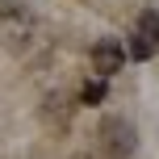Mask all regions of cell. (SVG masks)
Here are the masks:
<instances>
[{
	"label": "cell",
	"instance_id": "obj_2",
	"mask_svg": "<svg viewBox=\"0 0 159 159\" xmlns=\"http://www.w3.org/2000/svg\"><path fill=\"white\" fill-rule=\"evenodd\" d=\"M96 134H101V151L109 159H130L134 147H138V130H134V121H126V117H105Z\"/></svg>",
	"mask_w": 159,
	"mask_h": 159
},
{
	"label": "cell",
	"instance_id": "obj_6",
	"mask_svg": "<svg viewBox=\"0 0 159 159\" xmlns=\"http://www.w3.org/2000/svg\"><path fill=\"white\" fill-rule=\"evenodd\" d=\"M46 113H50L55 121H67V105L59 101V96H50V101H46Z\"/></svg>",
	"mask_w": 159,
	"mask_h": 159
},
{
	"label": "cell",
	"instance_id": "obj_4",
	"mask_svg": "<svg viewBox=\"0 0 159 159\" xmlns=\"http://www.w3.org/2000/svg\"><path fill=\"white\" fill-rule=\"evenodd\" d=\"M155 50H159V13L147 8V13L138 17V34H134V42H130V55L134 59H151Z\"/></svg>",
	"mask_w": 159,
	"mask_h": 159
},
{
	"label": "cell",
	"instance_id": "obj_1",
	"mask_svg": "<svg viewBox=\"0 0 159 159\" xmlns=\"http://www.w3.org/2000/svg\"><path fill=\"white\" fill-rule=\"evenodd\" d=\"M34 34H38V21H34L30 8H21V4H4L0 8V42H4L8 50L21 55L34 42Z\"/></svg>",
	"mask_w": 159,
	"mask_h": 159
},
{
	"label": "cell",
	"instance_id": "obj_5",
	"mask_svg": "<svg viewBox=\"0 0 159 159\" xmlns=\"http://www.w3.org/2000/svg\"><path fill=\"white\" fill-rule=\"evenodd\" d=\"M80 101H84V105H101V101H105V80H92V84H84Z\"/></svg>",
	"mask_w": 159,
	"mask_h": 159
},
{
	"label": "cell",
	"instance_id": "obj_3",
	"mask_svg": "<svg viewBox=\"0 0 159 159\" xmlns=\"http://www.w3.org/2000/svg\"><path fill=\"white\" fill-rule=\"evenodd\" d=\"M121 67H126V46H121L117 38H101L92 46V71L101 80H109V75H117Z\"/></svg>",
	"mask_w": 159,
	"mask_h": 159
}]
</instances>
